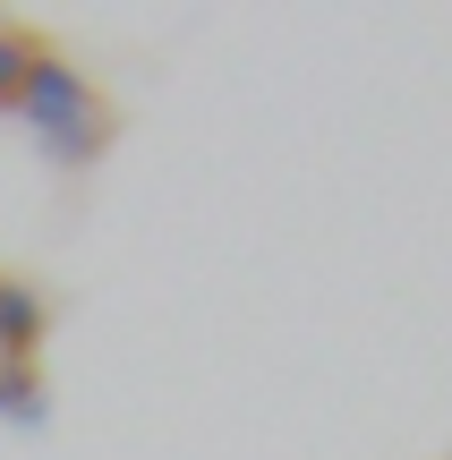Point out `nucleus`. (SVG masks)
<instances>
[{"mask_svg":"<svg viewBox=\"0 0 452 460\" xmlns=\"http://www.w3.org/2000/svg\"><path fill=\"white\" fill-rule=\"evenodd\" d=\"M17 119L43 137V154H51L60 171L94 163V154L120 137V119L102 111V94L85 85V68H77V60H60V51H43V60H34L26 94H17Z\"/></svg>","mask_w":452,"mask_h":460,"instance_id":"nucleus-1","label":"nucleus"},{"mask_svg":"<svg viewBox=\"0 0 452 460\" xmlns=\"http://www.w3.org/2000/svg\"><path fill=\"white\" fill-rule=\"evenodd\" d=\"M43 332H51V298L26 273H0V367H34Z\"/></svg>","mask_w":452,"mask_h":460,"instance_id":"nucleus-2","label":"nucleus"},{"mask_svg":"<svg viewBox=\"0 0 452 460\" xmlns=\"http://www.w3.org/2000/svg\"><path fill=\"white\" fill-rule=\"evenodd\" d=\"M0 418H9V427H26V435L51 427V393H43V376H34V367H0Z\"/></svg>","mask_w":452,"mask_h":460,"instance_id":"nucleus-3","label":"nucleus"},{"mask_svg":"<svg viewBox=\"0 0 452 460\" xmlns=\"http://www.w3.org/2000/svg\"><path fill=\"white\" fill-rule=\"evenodd\" d=\"M34 60H43V43H34L26 26H0V111H17V94H26Z\"/></svg>","mask_w":452,"mask_h":460,"instance_id":"nucleus-4","label":"nucleus"}]
</instances>
